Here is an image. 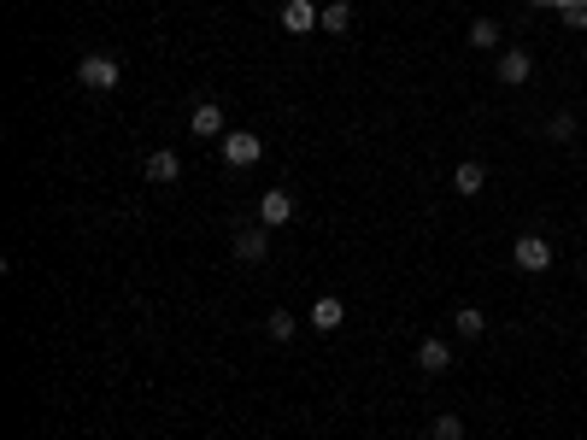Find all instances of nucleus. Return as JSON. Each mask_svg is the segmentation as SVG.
I'll return each instance as SVG.
<instances>
[{"label": "nucleus", "mask_w": 587, "mask_h": 440, "mask_svg": "<svg viewBox=\"0 0 587 440\" xmlns=\"http://www.w3.org/2000/svg\"><path fill=\"white\" fill-rule=\"evenodd\" d=\"M77 83L94 88V94H112V88L123 83V71H118V59H112V54H89V59H77Z\"/></svg>", "instance_id": "nucleus-1"}, {"label": "nucleus", "mask_w": 587, "mask_h": 440, "mask_svg": "<svg viewBox=\"0 0 587 440\" xmlns=\"http://www.w3.org/2000/svg\"><path fill=\"white\" fill-rule=\"evenodd\" d=\"M259 153H265V142H259L253 130H230L223 135V165L247 171V165H259Z\"/></svg>", "instance_id": "nucleus-2"}, {"label": "nucleus", "mask_w": 587, "mask_h": 440, "mask_svg": "<svg viewBox=\"0 0 587 440\" xmlns=\"http://www.w3.org/2000/svg\"><path fill=\"white\" fill-rule=\"evenodd\" d=\"M511 264H517V270H529V276H541V270H553V247H546L541 235H517Z\"/></svg>", "instance_id": "nucleus-3"}, {"label": "nucleus", "mask_w": 587, "mask_h": 440, "mask_svg": "<svg viewBox=\"0 0 587 440\" xmlns=\"http://www.w3.org/2000/svg\"><path fill=\"white\" fill-rule=\"evenodd\" d=\"M259 223H265V230H282V223H294V194H289V188H270V194L259 200Z\"/></svg>", "instance_id": "nucleus-4"}, {"label": "nucleus", "mask_w": 587, "mask_h": 440, "mask_svg": "<svg viewBox=\"0 0 587 440\" xmlns=\"http://www.w3.org/2000/svg\"><path fill=\"white\" fill-rule=\"evenodd\" d=\"M189 130L200 135V142H223V135H230V130H223V106H218V100H200L194 118H189Z\"/></svg>", "instance_id": "nucleus-5"}, {"label": "nucleus", "mask_w": 587, "mask_h": 440, "mask_svg": "<svg viewBox=\"0 0 587 440\" xmlns=\"http://www.w3.org/2000/svg\"><path fill=\"white\" fill-rule=\"evenodd\" d=\"M529 77H534V59L523 54V47H505V54H499V83H505V88H523Z\"/></svg>", "instance_id": "nucleus-6"}, {"label": "nucleus", "mask_w": 587, "mask_h": 440, "mask_svg": "<svg viewBox=\"0 0 587 440\" xmlns=\"http://www.w3.org/2000/svg\"><path fill=\"white\" fill-rule=\"evenodd\" d=\"M323 24V12L311 6V0H289V6H282V30L289 35H311Z\"/></svg>", "instance_id": "nucleus-7"}, {"label": "nucleus", "mask_w": 587, "mask_h": 440, "mask_svg": "<svg viewBox=\"0 0 587 440\" xmlns=\"http://www.w3.org/2000/svg\"><path fill=\"white\" fill-rule=\"evenodd\" d=\"M417 370L423 376H446V370H453V347H446L441 335H429V341L417 347Z\"/></svg>", "instance_id": "nucleus-8"}, {"label": "nucleus", "mask_w": 587, "mask_h": 440, "mask_svg": "<svg viewBox=\"0 0 587 440\" xmlns=\"http://www.w3.org/2000/svg\"><path fill=\"white\" fill-rule=\"evenodd\" d=\"M341 323H347V306H341V299H335V294L311 299V329H318V335H335V329H341Z\"/></svg>", "instance_id": "nucleus-9"}, {"label": "nucleus", "mask_w": 587, "mask_h": 440, "mask_svg": "<svg viewBox=\"0 0 587 440\" xmlns=\"http://www.w3.org/2000/svg\"><path fill=\"white\" fill-rule=\"evenodd\" d=\"M182 176V159L171 153V147H159V153H147V182H177Z\"/></svg>", "instance_id": "nucleus-10"}, {"label": "nucleus", "mask_w": 587, "mask_h": 440, "mask_svg": "<svg viewBox=\"0 0 587 440\" xmlns=\"http://www.w3.org/2000/svg\"><path fill=\"white\" fill-rule=\"evenodd\" d=\"M453 188H458V194H482V188H488V165H476V159H465V165H458L453 171Z\"/></svg>", "instance_id": "nucleus-11"}, {"label": "nucleus", "mask_w": 587, "mask_h": 440, "mask_svg": "<svg viewBox=\"0 0 587 440\" xmlns=\"http://www.w3.org/2000/svg\"><path fill=\"white\" fill-rule=\"evenodd\" d=\"M318 30H323V35H347V30H353V6H347V0H329Z\"/></svg>", "instance_id": "nucleus-12"}, {"label": "nucleus", "mask_w": 587, "mask_h": 440, "mask_svg": "<svg viewBox=\"0 0 587 440\" xmlns=\"http://www.w3.org/2000/svg\"><path fill=\"white\" fill-rule=\"evenodd\" d=\"M235 259H241V264H259V259H265V223L235 235Z\"/></svg>", "instance_id": "nucleus-13"}, {"label": "nucleus", "mask_w": 587, "mask_h": 440, "mask_svg": "<svg viewBox=\"0 0 587 440\" xmlns=\"http://www.w3.org/2000/svg\"><path fill=\"white\" fill-rule=\"evenodd\" d=\"M499 42H505V30H499L494 18H476V24H470V47H482V54H494Z\"/></svg>", "instance_id": "nucleus-14"}, {"label": "nucleus", "mask_w": 587, "mask_h": 440, "mask_svg": "<svg viewBox=\"0 0 587 440\" xmlns=\"http://www.w3.org/2000/svg\"><path fill=\"white\" fill-rule=\"evenodd\" d=\"M453 323H458V335H465V341H476V335L488 329V318H482L476 306H458V318H453Z\"/></svg>", "instance_id": "nucleus-15"}, {"label": "nucleus", "mask_w": 587, "mask_h": 440, "mask_svg": "<svg viewBox=\"0 0 587 440\" xmlns=\"http://www.w3.org/2000/svg\"><path fill=\"white\" fill-rule=\"evenodd\" d=\"M429 435H435V440H465V417H458V411H441Z\"/></svg>", "instance_id": "nucleus-16"}, {"label": "nucleus", "mask_w": 587, "mask_h": 440, "mask_svg": "<svg viewBox=\"0 0 587 440\" xmlns=\"http://www.w3.org/2000/svg\"><path fill=\"white\" fill-rule=\"evenodd\" d=\"M265 329H270V341H289V335L299 329V318H294V311H270V318H265Z\"/></svg>", "instance_id": "nucleus-17"}, {"label": "nucleus", "mask_w": 587, "mask_h": 440, "mask_svg": "<svg viewBox=\"0 0 587 440\" xmlns=\"http://www.w3.org/2000/svg\"><path fill=\"white\" fill-rule=\"evenodd\" d=\"M546 135H553V142H570V135H576V118H570V112H558V118L546 123Z\"/></svg>", "instance_id": "nucleus-18"}]
</instances>
